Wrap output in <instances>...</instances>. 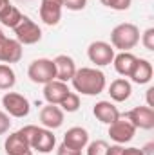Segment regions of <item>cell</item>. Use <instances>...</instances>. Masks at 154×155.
Returning <instances> with one entry per match:
<instances>
[{
  "label": "cell",
  "mask_w": 154,
  "mask_h": 155,
  "mask_svg": "<svg viewBox=\"0 0 154 155\" xmlns=\"http://www.w3.org/2000/svg\"><path fill=\"white\" fill-rule=\"evenodd\" d=\"M71 83H73V88L78 94L98 96L105 90L107 79H105V74L102 71H98L94 67H82V69H76Z\"/></svg>",
  "instance_id": "obj_1"
},
{
  "label": "cell",
  "mask_w": 154,
  "mask_h": 155,
  "mask_svg": "<svg viewBox=\"0 0 154 155\" xmlns=\"http://www.w3.org/2000/svg\"><path fill=\"white\" fill-rule=\"evenodd\" d=\"M20 134L26 137L31 150H35L38 153H49L56 146V137L53 135V130H49V128H44V126L40 128L37 124H27V126L20 128Z\"/></svg>",
  "instance_id": "obj_2"
},
{
  "label": "cell",
  "mask_w": 154,
  "mask_h": 155,
  "mask_svg": "<svg viewBox=\"0 0 154 155\" xmlns=\"http://www.w3.org/2000/svg\"><path fill=\"white\" fill-rule=\"evenodd\" d=\"M140 43V29L138 25L131 22L118 24L114 29L111 31V45L113 49H120L121 52L134 49Z\"/></svg>",
  "instance_id": "obj_3"
},
{
  "label": "cell",
  "mask_w": 154,
  "mask_h": 155,
  "mask_svg": "<svg viewBox=\"0 0 154 155\" xmlns=\"http://www.w3.org/2000/svg\"><path fill=\"white\" fill-rule=\"evenodd\" d=\"M27 78L37 83V85H45L53 79H56V71H54V61L49 58H38L33 60L29 69H27Z\"/></svg>",
  "instance_id": "obj_4"
},
{
  "label": "cell",
  "mask_w": 154,
  "mask_h": 155,
  "mask_svg": "<svg viewBox=\"0 0 154 155\" xmlns=\"http://www.w3.org/2000/svg\"><path fill=\"white\" fill-rule=\"evenodd\" d=\"M2 107H4L5 114H9L11 117H18V119L29 116V112H31L29 99L18 92H5L2 97Z\"/></svg>",
  "instance_id": "obj_5"
},
{
  "label": "cell",
  "mask_w": 154,
  "mask_h": 155,
  "mask_svg": "<svg viewBox=\"0 0 154 155\" xmlns=\"http://www.w3.org/2000/svg\"><path fill=\"white\" fill-rule=\"evenodd\" d=\"M13 31H15V36H16L15 40H18L22 45H35V43H38L42 40L40 25L35 20H31L29 16H22L20 24Z\"/></svg>",
  "instance_id": "obj_6"
},
{
  "label": "cell",
  "mask_w": 154,
  "mask_h": 155,
  "mask_svg": "<svg viewBox=\"0 0 154 155\" xmlns=\"http://www.w3.org/2000/svg\"><path fill=\"white\" fill-rule=\"evenodd\" d=\"M87 58L91 60V63H94L96 67H107L113 63L114 60V49L111 43L107 41H93L87 49Z\"/></svg>",
  "instance_id": "obj_7"
},
{
  "label": "cell",
  "mask_w": 154,
  "mask_h": 155,
  "mask_svg": "<svg viewBox=\"0 0 154 155\" xmlns=\"http://www.w3.org/2000/svg\"><path fill=\"white\" fill-rule=\"evenodd\" d=\"M125 119L138 130H152L154 128V110L149 107H136L125 114Z\"/></svg>",
  "instance_id": "obj_8"
},
{
  "label": "cell",
  "mask_w": 154,
  "mask_h": 155,
  "mask_svg": "<svg viewBox=\"0 0 154 155\" xmlns=\"http://www.w3.org/2000/svg\"><path fill=\"white\" fill-rule=\"evenodd\" d=\"M62 9H64L62 0H42L40 2V20L49 27L58 25V22L62 20Z\"/></svg>",
  "instance_id": "obj_9"
},
{
  "label": "cell",
  "mask_w": 154,
  "mask_h": 155,
  "mask_svg": "<svg viewBox=\"0 0 154 155\" xmlns=\"http://www.w3.org/2000/svg\"><path fill=\"white\" fill-rule=\"evenodd\" d=\"M134 134H136V128L125 117L123 119L120 117V119H116L114 123L109 124V135H111V139L114 141L116 144H125V143L132 141Z\"/></svg>",
  "instance_id": "obj_10"
},
{
  "label": "cell",
  "mask_w": 154,
  "mask_h": 155,
  "mask_svg": "<svg viewBox=\"0 0 154 155\" xmlns=\"http://www.w3.org/2000/svg\"><path fill=\"white\" fill-rule=\"evenodd\" d=\"M22 54H24V49H22V43L15 38H5L0 41V61L2 63H18L22 60Z\"/></svg>",
  "instance_id": "obj_11"
},
{
  "label": "cell",
  "mask_w": 154,
  "mask_h": 155,
  "mask_svg": "<svg viewBox=\"0 0 154 155\" xmlns=\"http://www.w3.org/2000/svg\"><path fill=\"white\" fill-rule=\"evenodd\" d=\"M64 110L58 107V105H45L42 107L40 110V123L44 128H49V130H56L64 124Z\"/></svg>",
  "instance_id": "obj_12"
},
{
  "label": "cell",
  "mask_w": 154,
  "mask_h": 155,
  "mask_svg": "<svg viewBox=\"0 0 154 155\" xmlns=\"http://www.w3.org/2000/svg\"><path fill=\"white\" fill-rule=\"evenodd\" d=\"M53 61H54V71H56V79L58 81L67 83V81L73 79L75 72H76V63H75V60L71 56L58 54Z\"/></svg>",
  "instance_id": "obj_13"
},
{
  "label": "cell",
  "mask_w": 154,
  "mask_h": 155,
  "mask_svg": "<svg viewBox=\"0 0 154 155\" xmlns=\"http://www.w3.org/2000/svg\"><path fill=\"white\" fill-rule=\"evenodd\" d=\"M67 92H69L67 83L58 81V79H53V81L44 85V99L49 105H60L62 99L67 96Z\"/></svg>",
  "instance_id": "obj_14"
},
{
  "label": "cell",
  "mask_w": 154,
  "mask_h": 155,
  "mask_svg": "<svg viewBox=\"0 0 154 155\" xmlns=\"http://www.w3.org/2000/svg\"><path fill=\"white\" fill-rule=\"evenodd\" d=\"M154 74V69H152V63L149 60H143V58H136V63L131 71L129 78L132 79V83L136 85H147L151 79H152Z\"/></svg>",
  "instance_id": "obj_15"
},
{
  "label": "cell",
  "mask_w": 154,
  "mask_h": 155,
  "mask_svg": "<svg viewBox=\"0 0 154 155\" xmlns=\"http://www.w3.org/2000/svg\"><path fill=\"white\" fill-rule=\"evenodd\" d=\"M4 148H5V153L7 155L31 153V146H29V143L26 141V137L20 134V130L7 135V139H5V143H4Z\"/></svg>",
  "instance_id": "obj_16"
},
{
  "label": "cell",
  "mask_w": 154,
  "mask_h": 155,
  "mask_svg": "<svg viewBox=\"0 0 154 155\" xmlns=\"http://www.w3.org/2000/svg\"><path fill=\"white\" fill-rule=\"evenodd\" d=\"M62 143L67 144V146H71V148H75V150H80V152H82V150L89 144V132H87L85 128H82V126H73V128H69V130L65 132Z\"/></svg>",
  "instance_id": "obj_17"
},
{
  "label": "cell",
  "mask_w": 154,
  "mask_h": 155,
  "mask_svg": "<svg viewBox=\"0 0 154 155\" xmlns=\"http://www.w3.org/2000/svg\"><path fill=\"white\" fill-rule=\"evenodd\" d=\"M93 114L103 124H111V123H114L116 119H120V110L111 101H98L94 105V108H93Z\"/></svg>",
  "instance_id": "obj_18"
},
{
  "label": "cell",
  "mask_w": 154,
  "mask_h": 155,
  "mask_svg": "<svg viewBox=\"0 0 154 155\" xmlns=\"http://www.w3.org/2000/svg\"><path fill=\"white\" fill-rule=\"evenodd\" d=\"M131 94H132V85L125 78H118V79H114L109 85V96H111V99L116 101V103L127 101L131 97Z\"/></svg>",
  "instance_id": "obj_19"
},
{
  "label": "cell",
  "mask_w": 154,
  "mask_h": 155,
  "mask_svg": "<svg viewBox=\"0 0 154 155\" xmlns=\"http://www.w3.org/2000/svg\"><path fill=\"white\" fill-rule=\"evenodd\" d=\"M136 63V56L131 52V51H125V52H120V54H114V60H113V65H114L116 72L123 78H129L132 67Z\"/></svg>",
  "instance_id": "obj_20"
},
{
  "label": "cell",
  "mask_w": 154,
  "mask_h": 155,
  "mask_svg": "<svg viewBox=\"0 0 154 155\" xmlns=\"http://www.w3.org/2000/svg\"><path fill=\"white\" fill-rule=\"evenodd\" d=\"M22 13H20V9L16 7V5H13V4H7L2 11H0V24L4 25V27H9V29H15L18 24H20V20H22Z\"/></svg>",
  "instance_id": "obj_21"
},
{
  "label": "cell",
  "mask_w": 154,
  "mask_h": 155,
  "mask_svg": "<svg viewBox=\"0 0 154 155\" xmlns=\"http://www.w3.org/2000/svg\"><path fill=\"white\" fill-rule=\"evenodd\" d=\"M16 83V74L7 63H0V90H9Z\"/></svg>",
  "instance_id": "obj_22"
},
{
  "label": "cell",
  "mask_w": 154,
  "mask_h": 155,
  "mask_svg": "<svg viewBox=\"0 0 154 155\" xmlns=\"http://www.w3.org/2000/svg\"><path fill=\"white\" fill-rule=\"evenodd\" d=\"M58 107H60L64 112H69V114H71V112H76L78 108H80V96H78L76 92H71V90H69L67 96L62 99V103H60Z\"/></svg>",
  "instance_id": "obj_23"
},
{
  "label": "cell",
  "mask_w": 154,
  "mask_h": 155,
  "mask_svg": "<svg viewBox=\"0 0 154 155\" xmlns=\"http://www.w3.org/2000/svg\"><path fill=\"white\" fill-rule=\"evenodd\" d=\"M107 150H109V144L103 139H98L87 144V155H107Z\"/></svg>",
  "instance_id": "obj_24"
},
{
  "label": "cell",
  "mask_w": 154,
  "mask_h": 155,
  "mask_svg": "<svg viewBox=\"0 0 154 155\" xmlns=\"http://www.w3.org/2000/svg\"><path fill=\"white\" fill-rule=\"evenodd\" d=\"M105 7L114 9V11H127L132 4V0H100Z\"/></svg>",
  "instance_id": "obj_25"
},
{
  "label": "cell",
  "mask_w": 154,
  "mask_h": 155,
  "mask_svg": "<svg viewBox=\"0 0 154 155\" xmlns=\"http://www.w3.org/2000/svg\"><path fill=\"white\" fill-rule=\"evenodd\" d=\"M142 43L147 51H154V27H149L143 35H142Z\"/></svg>",
  "instance_id": "obj_26"
},
{
  "label": "cell",
  "mask_w": 154,
  "mask_h": 155,
  "mask_svg": "<svg viewBox=\"0 0 154 155\" xmlns=\"http://www.w3.org/2000/svg\"><path fill=\"white\" fill-rule=\"evenodd\" d=\"M64 7L69 11H82L87 5V0H62Z\"/></svg>",
  "instance_id": "obj_27"
},
{
  "label": "cell",
  "mask_w": 154,
  "mask_h": 155,
  "mask_svg": "<svg viewBox=\"0 0 154 155\" xmlns=\"http://www.w3.org/2000/svg\"><path fill=\"white\" fill-rule=\"evenodd\" d=\"M9 128H11V116L5 114L4 110H0V135L7 134Z\"/></svg>",
  "instance_id": "obj_28"
},
{
  "label": "cell",
  "mask_w": 154,
  "mask_h": 155,
  "mask_svg": "<svg viewBox=\"0 0 154 155\" xmlns=\"http://www.w3.org/2000/svg\"><path fill=\"white\" fill-rule=\"evenodd\" d=\"M56 155H82L80 150H75V148H71V146H67V144H60L58 148H56Z\"/></svg>",
  "instance_id": "obj_29"
},
{
  "label": "cell",
  "mask_w": 154,
  "mask_h": 155,
  "mask_svg": "<svg viewBox=\"0 0 154 155\" xmlns=\"http://www.w3.org/2000/svg\"><path fill=\"white\" fill-rule=\"evenodd\" d=\"M121 152H123V146L121 144H113V146H109L107 155H121Z\"/></svg>",
  "instance_id": "obj_30"
},
{
  "label": "cell",
  "mask_w": 154,
  "mask_h": 155,
  "mask_svg": "<svg viewBox=\"0 0 154 155\" xmlns=\"http://www.w3.org/2000/svg\"><path fill=\"white\" fill-rule=\"evenodd\" d=\"M121 155H143V152L140 148H123Z\"/></svg>",
  "instance_id": "obj_31"
},
{
  "label": "cell",
  "mask_w": 154,
  "mask_h": 155,
  "mask_svg": "<svg viewBox=\"0 0 154 155\" xmlns=\"http://www.w3.org/2000/svg\"><path fill=\"white\" fill-rule=\"evenodd\" d=\"M152 94H154V87H151V88L147 90V107H149V108H152V107H154V101H152Z\"/></svg>",
  "instance_id": "obj_32"
},
{
  "label": "cell",
  "mask_w": 154,
  "mask_h": 155,
  "mask_svg": "<svg viewBox=\"0 0 154 155\" xmlns=\"http://www.w3.org/2000/svg\"><path fill=\"white\" fill-rule=\"evenodd\" d=\"M152 150H154V144H152V143H149L142 152H143V155H152Z\"/></svg>",
  "instance_id": "obj_33"
},
{
  "label": "cell",
  "mask_w": 154,
  "mask_h": 155,
  "mask_svg": "<svg viewBox=\"0 0 154 155\" xmlns=\"http://www.w3.org/2000/svg\"><path fill=\"white\" fill-rule=\"evenodd\" d=\"M7 4H11V2H9V0H0V11H2V9L7 5Z\"/></svg>",
  "instance_id": "obj_34"
},
{
  "label": "cell",
  "mask_w": 154,
  "mask_h": 155,
  "mask_svg": "<svg viewBox=\"0 0 154 155\" xmlns=\"http://www.w3.org/2000/svg\"><path fill=\"white\" fill-rule=\"evenodd\" d=\"M5 38V35H4V31H2V29H0V41H2V40Z\"/></svg>",
  "instance_id": "obj_35"
},
{
  "label": "cell",
  "mask_w": 154,
  "mask_h": 155,
  "mask_svg": "<svg viewBox=\"0 0 154 155\" xmlns=\"http://www.w3.org/2000/svg\"><path fill=\"white\" fill-rule=\"evenodd\" d=\"M26 155H31V153H26Z\"/></svg>",
  "instance_id": "obj_36"
}]
</instances>
